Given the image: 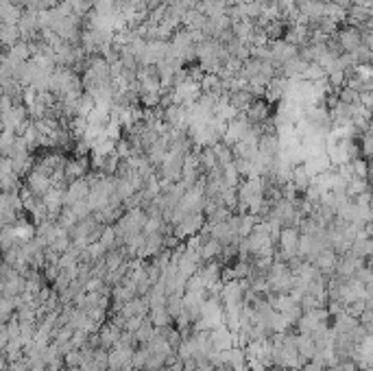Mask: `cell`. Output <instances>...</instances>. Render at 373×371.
I'll return each instance as SVG.
<instances>
[{
  "instance_id": "6da1fadb",
  "label": "cell",
  "mask_w": 373,
  "mask_h": 371,
  "mask_svg": "<svg viewBox=\"0 0 373 371\" xmlns=\"http://www.w3.org/2000/svg\"><path fill=\"white\" fill-rule=\"evenodd\" d=\"M297 245H299V232L294 227H286L281 232V249L286 251L288 258H292L297 253Z\"/></svg>"
}]
</instances>
